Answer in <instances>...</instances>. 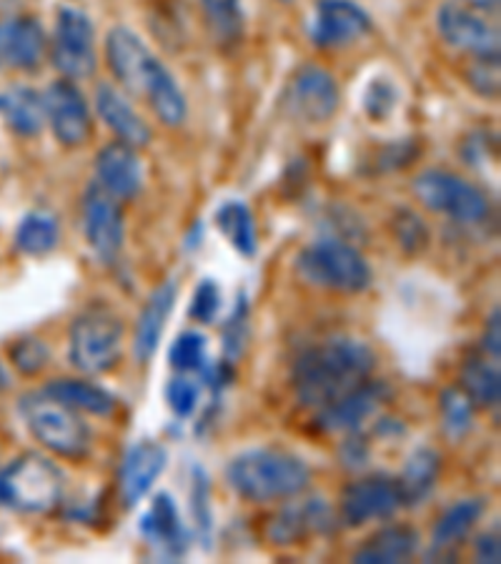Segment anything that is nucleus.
<instances>
[{"mask_svg": "<svg viewBox=\"0 0 501 564\" xmlns=\"http://www.w3.org/2000/svg\"><path fill=\"white\" fill-rule=\"evenodd\" d=\"M377 354L353 336H331L298 354L291 369L301 406L322 409L371 377Z\"/></svg>", "mask_w": 501, "mask_h": 564, "instance_id": "1", "label": "nucleus"}, {"mask_svg": "<svg viewBox=\"0 0 501 564\" xmlns=\"http://www.w3.org/2000/svg\"><path fill=\"white\" fill-rule=\"evenodd\" d=\"M106 58L108 68L113 70L126 94L143 98L163 126L176 129L186 121L188 108L184 90L178 88L176 78L171 76L166 66L149 51L139 33L126 29V25H116L113 31H108Z\"/></svg>", "mask_w": 501, "mask_h": 564, "instance_id": "2", "label": "nucleus"}, {"mask_svg": "<svg viewBox=\"0 0 501 564\" xmlns=\"http://www.w3.org/2000/svg\"><path fill=\"white\" fill-rule=\"evenodd\" d=\"M226 479L233 492L249 502H276L304 492L312 471L294 452L257 447L236 454L226 467Z\"/></svg>", "mask_w": 501, "mask_h": 564, "instance_id": "3", "label": "nucleus"}, {"mask_svg": "<svg viewBox=\"0 0 501 564\" xmlns=\"http://www.w3.org/2000/svg\"><path fill=\"white\" fill-rule=\"evenodd\" d=\"M66 479L43 454H23L0 471V505L18 512H53L63 502Z\"/></svg>", "mask_w": 501, "mask_h": 564, "instance_id": "4", "label": "nucleus"}, {"mask_svg": "<svg viewBox=\"0 0 501 564\" xmlns=\"http://www.w3.org/2000/svg\"><path fill=\"white\" fill-rule=\"evenodd\" d=\"M21 414L29 432L45 449L66 459H84L90 452L88 424L80 420L76 409L66 406L45 391H33L21 399Z\"/></svg>", "mask_w": 501, "mask_h": 564, "instance_id": "5", "label": "nucleus"}, {"mask_svg": "<svg viewBox=\"0 0 501 564\" xmlns=\"http://www.w3.org/2000/svg\"><path fill=\"white\" fill-rule=\"evenodd\" d=\"M298 276L316 289L359 294L371 284V269L361 253L339 239H322L296 257Z\"/></svg>", "mask_w": 501, "mask_h": 564, "instance_id": "6", "label": "nucleus"}, {"mask_svg": "<svg viewBox=\"0 0 501 564\" xmlns=\"http://www.w3.org/2000/svg\"><path fill=\"white\" fill-rule=\"evenodd\" d=\"M123 322L106 306H90L76 316L68 334L70 364L84 375H106L123 351Z\"/></svg>", "mask_w": 501, "mask_h": 564, "instance_id": "7", "label": "nucleus"}, {"mask_svg": "<svg viewBox=\"0 0 501 564\" xmlns=\"http://www.w3.org/2000/svg\"><path fill=\"white\" fill-rule=\"evenodd\" d=\"M414 194L429 212L444 214L459 224H481L489 216V198L481 188L457 174L429 169L414 178Z\"/></svg>", "mask_w": 501, "mask_h": 564, "instance_id": "8", "label": "nucleus"}, {"mask_svg": "<svg viewBox=\"0 0 501 564\" xmlns=\"http://www.w3.org/2000/svg\"><path fill=\"white\" fill-rule=\"evenodd\" d=\"M51 56L68 80L94 76L96 70V31L90 18L78 8H61L51 41Z\"/></svg>", "mask_w": 501, "mask_h": 564, "instance_id": "9", "label": "nucleus"}, {"mask_svg": "<svg viewBox=\"0 0 501 564\" xmlns=\"http://www.w3.org/2000/svg\"><path fill=\"white\" fill-rule=\"evenodd\" d=\"M80 224L90 251L104 263H113L126 239L121 202L100 184H90L80 204Z\"/></svg>", "mask_w": 501, "mask_h": 564, "instance_id": "10", "label": "nucleus"}, {"mask_svg": "<svg viewBox=\"0 0 501 564\" xmlns=\"http://www.w3.org/2000/svg\"><path fill=\"white\" fill-rule=\"evenodd\" d=\"M404 507L396 477L369 475L344 487L339 499V517L346 527H363L367 522L389 520Z\"/></svg>", "mask_w": 501, "mask_h": 564, "instance_id": "11", "label": "nucleus"}, {"mask_svg": "<svg viewBox=\"0 0 501 564\" xmlns=\"http://www.w3.org/2000/svg\"><path fill=\"white\" fill-rule=\"evenodd\" d=\"M45 121L51 123L53 135L66 149H80L94 133L90 111L84 94L68 78H61L43 90Z\"/></svg>", "mask_w": 501, "mask_h": 564, "instance_id": "12", "label": "nucleus"}, {"mask_svg": "<svg viewBox=\"0 0 501 564\" xmlns=\"http://www.w3.org/2000/svg\"><path fill=\"white\" fill-rule=\"evenodd\" d=\"M371 31V15L353 0H318L312 41L324 51H339Z\"/></svg>", "mask_w": 501, "mask_h": 564, "instance_id": "13", "label": "nucleus"}, {"mask_svg": "<svg viewBox=\"0 0 501 564\" xmlns=\"http://www.w3.org/2000/svg\"><path fill=\"white\" fill-rule=\"evenodd\" d=\"M436 29L442 39L471 58H497L499 56V31L469 8L446 3L436 13Z\"/></svg>", "mask_w": 501, "mask_h": 564, "instance_id": "14", "label": "nucleus"}, {"mask_svg": "<svg viewBox=\"0 0 501 564\" xmlns=\"http://www.w3.org/2000/svg\"><path fill=\"white\" fill-rule=\"evenodd\" d=\"M291 111L308 123H324L339 111L341 90L329 70L304 66L294 73L288 84Z\"/></svg>", "mask_w": 501, "mask_h": 564, "instance_id": "15", "label": "nucleus"}, {"mask_svg": "<svg viewBox=\"0 0 501 564\" xmlns=\"http://www.w3.org/2000/svg\"><path fill=\"white\" fill-rule=\"evenodd\" d=\"M166 447L153 440H141L129 447L121 462V471H118V489H121V502L126 509H133L151 492L161 471L166 469Z\"/></svg>", "mask_w": 501, "mask_h": 564, "instance_id": "16", "label": "nucleus"}, {"mask_svg": "<svg viewBox=\"0 0 501 564\" xmlns=\"http://www.w3.org/2000/svg\"><path fill=\"white\" fill-rule=\"evenodd\" d=\"M389 387L367 379L357 389L346 391L336 402L318 409L316 426L324 432H357L386 402Z\"/></svg>", "mask_w": 501, "mask_h": 564, "instance_id": "17", "label": "nucleus"}, {"mask_svg": "<svg viewBox=\"0 0 501 564\" xmlns=\"http://www.w3.org/2000/svg\"><path fill=\"white\" fill-rule=\"evenodd\" d=\"M45 31L31 15L0 21V70H35L45 56Z\"/></svg>", "mask_w": 501, "mask_h": 564, "instance_id": "18", "label": "nucleus"}, {"mask_svg": "<svg viewBox=\"0 0 501 564\" xmlns=\"http://www.w3.org/2000/svg\"><path fill=\"white\" fill-rule=\"evenodd\" d=\"M96 184L104 186L118 202H131L141 194L143 169L141 159L133 145L123 141H113L104 145L96 156Z\"/></svg>", "mask_w": 501, "mask_h": 564, "instance_id": "19", "label": "nucleus"}, {"mask_svg": "<svg viewBox=\"0 0 501 564\" xmlns=\"http://www.w3.org/2000/svg\"><path fill=\"white\" fill-rule=\"evenodd\" d=\"M334 530V512L322 497L288 502L269 524V536L276 544H298L312 534Z\"/></svg>", "mask_w": 501, "mask_h": 564, "instance_id": "20", "label": "nucleus"}, {"mask_svg": "<svg viewBox=\"0 0 501 564\" xmlns=\"http://www.w3.org/2000/svg\"><path fill=\"white\" fill-rule=\"evenodd\" d=\"M178 296V284L176 279L163 281L161 286L153 289V294L145 302L143 312L139 316V324H135V336H133V354L141 364H149L156 354L159 344L163 339V332H166V322L176 306Z\"/></svg>", "mask_w": 501, "mask_h": 564, "instance_id": "21", "label": "nucleus"}, {"mask_svg": "<svg viewBox=\"0 0 501 564\" xmlns=\"http://www.w3.org/2000/svg\"><path fill=\"white\" fill-rule=\"evenodd\" d=\"M141 534L168 557H181L186 552L188 532L181 522L176 499L168 492H159L151 499L149 512L141 520Z\"/></svg>", "mask_w": 501, "mask_h": 564, "instance_id": "22", "label": "nucleus"}, {"mask_svg": "<svg viewBox=\"0 0 501 564\" xmlns=\"http://www.w3.org/2000/svg\"><path fill=\"white\" fill-rule=\"evenodd\" d=\"M96 108L104 123L111 129L118 141L133 145L135 151L151 143V129L143 118L135 113V108L129 104L121 90L111 84L98 86L96 90Z\"/></svg>", "mask_w": 501, "mask_h": 564, "instance_id": "23", "label": "nucleus"}, {"mask_svg": "<svg viewBox=\"0 0 501 564\" xmlns=\"http://www.w3.org/2000/svg\"><path fill=\"white\" fill-rule=\"evenodd\" d=\"M422 536L409 524H389L373 532L361 547L353 552L357 564H399L412 560Z\"/></svg>", "mask_w": 501, "mask_h": 564, "instance_id": "24", "label": "nucleus"}, {"mask_svg": "<svg viewBox=\"0 0 501 564\" xmlns=\"http://www.w3.org/2000/svg\"><path fill=\"white\" fill-rule=\"evenodd\" d=\"M442 475V454L432 447H418L396 477L404 507H416L426 502L434 492L436 479Z\"/></svg>", "mask_w": 501, "mask_h": 564, "instance_id": "25", "label": "nucleus"}, {"mask_svg": "<svg viewBox=\"0 0 501 564\" xmlns=\"http://www.w3.org/2000/svg\"><path fill=\"white\" fill-rule=\"evenodd\" d=\"M0 118L18 135H39L45 126L43 94L25 86H13L0 94Z\"/></svg>", "mask_w": 501, "mask_h": 564, "instance_id": "26", "label": "nucleus"}, {"mask_svg": "<svg viewBox=\"0 0 501 564\" xmlns=\"http://www.w3.org/2000/svg\"><path fill=\"white\" fill-rule=\"evenodd\" d=\"M43 391L66 406L76 409V412L106 416L116 409V397L111 391L94 384V381L88 379H53Z\"/></svg>", "mask_w": 501, "mask_h": 564, "instance_id": "27", "label": "nucleus"}, {"mask_svg": "<svg viewBox=\"0 0 501 564\" xmlns=\"http://www.w3.org/2000/svg\"><path fill=\"white\" fill-rule=\"evenodd\" d=\"M459 389L471 399L473 406L491 409L501 399V375L494 359L471 357L459 371Z\"/></svg>", "mask_w": 501, "mask_h": 564, "instance_id": "28", "label": "nucleus"}, {"mask_svg": "<svg viewBox=\"0 0 501 564\" xmlns=\"http://www.w3.org/2000/svg\"><path fill=\"white\" fill-rule=\"evenodd\" d=\"M484 509H487V502L481 497H469V499H461L457 505H451L434 527L432 547L439 552L459 544L464 536L471 532V527L481 520Z\"/></svg>", "mask_w": 501, "mask_h": 564, "instance_id": "29", "label": "nucleus"}, {"mask_svg": "<svg viewBox=\"0 0 501 564\" xmlns=\"http://www.w3.org/2000/svg\"><path fill=\"white\" fill-rule=\"evenodd\" d=\"M61 226L58 218L48 212H31L15 231V247L25 257H45L58 247Z\"/></svg>", "mask_w": 501, "mask_h": 564, "instance_id": "30", "label": "nucleus"}, {"mask_svg": "<svg viewBox=\"0 0 501 564\" xmlns=\"http://www.w3.org/2000/svg\"><path fill=\"white\" fill-rule=\"evenodd\" d=\"M216 226L241 257L257 253V221H253L249 206L241 202H226L216 212Z\"/></svg>", "mask_w": 501, "mask_h": 564, "instance_id": "31", "label": "nucleus"}, {"mask_svg": "<svg viewBox=\"0 0 501 564\" xmlns=\"http://www.w3.org/2000/svg\"><path fill=\"white\" fill-rule=\"evenodd\" d=\"M206 25L216 43L233 45L243 35V11L241 0H200Z\"/></svg>", "mask_w": 501, "mask_h": 564, "instance_id": "32", "label": "nucleus"}, {"mask_svg": "<svg viewBox=\"0 0 501 564\" xmlns=\"http://www.w3.org/2000/svg\"><path fill=\"white\" fill-rule=\"evenodd\" d=\"M473 406L471 399L464 394L459 387H449L442 391V420H444V432L459 440V436L467 434L473 424Z\"/></svg>", "mask_w": 501, "mask_h": 564, "instance_id": "33", "label": "nucleus"}, {"mask_svg": "<svg viewBox=\"0 0 501 564\" xmlns=\"http://www.w3.org/2000/svg\"><path fill=\"white\" fill-rule=\"evenodd\" d=\"M171 367L181 371V375H190V371H200L206 367V336L198 332H184L176 336L168 351Z\"/></svg>", "mask_w": 501, "mask_h": 564, "instance_id": "34", "label": "nucleus"}, {"mask_svg": "<svg viewBox=\"0 0 501 564\" xmlns=\"http://www.w3.org/2000/svg\"><path fill=\"white\" fill-rule=\"evenodd\" d=\"M190 514H194L204 547H211L214 532V512H211V485H208L206 471L194 467V481H190Z\"/></svg>", "mask_w": 501, "mask_h": 564, "instance_id": "35", "label": "nucleus"}, {"mask_svg": "<svg viewBox=\"0 0 501 564\" xmlns=\"http://www.w3.org/2000/svg\"><path fill=\"white\" fill-rule=\"evenodd\" d=\"M166 402L171 412L186 420L198 409L200 402V384L190 377H173L166 387Z\"/></svg>", "mask_w": 501, "mask_h": 564, "instance_id": "36", "label": "nucleus"}, {"mask_svg": "<svg viewBox=\"0 0 501 564\" xmlns=\"http://www.w3.org/2000/svg\"><path fill=\"white\" fill-rule=\"evenodd\" d=\"M218 312H221V291H218L214 279H204L190 299L188 316L198 324H211Z\"/></svg>", "mask_w": 501, "mask_h": 564, "instance_id": "37", "label": "nucleus"}, {"mask_svg": "<svg viewBox=\"0 0 501 564\" xmlns=\"http://www.w3.org/2000/svg\"><path fill=\"white\" fill-rule=\"evenodd\" d=\"M11 359L18 371L33 377L48 364V347H45L41 339H21L15 341V347L11 349Z\"/></svg>", "mask_w": 501, "mask_h": 564, "instance_id": "38", "label": "nucleus"}, {"mask_svg": "<svg viewBox=\"0 0 501 564\" xmlns=\"http://www.w3.org/2000/svg\"><path fill=\"white\" fill-rule=\"evenodd\" d=\"M249 312H246V299L241 296L239 304H236V312L229 318V326H226V334H224V349H226V357L229 361H236L241 357V351L246 347V336H249Z\"/></svg>", "mask_w": 501, "mask_h": 564, "instance_id": "39", "label": "nucleus"}, {"mask_svg": "<svg viewBox=\"0 0 501 564\" xmlns=\"http://www.w3.org/2000/svg\"><path fill=\"white\" fill-rule=\"evenodd\" d=\"M394 231H396V239L401 247L406 251H422L426 247V239H429V234H426V226L422 224V218L412 212H401L394 221Z\"/></svg>", "mask_w": 501, "mask_h": 564, "instance_id": "40", "label": "nucleus"}, {"mask_svg": "<svg viewBox=\"0 0 501 564\" xmlns=\"http://www.w3.org/2000/svg\"><path fill=\"white\" fill-rule=\"evenodd\" d=\"M469 86L481 96L494 98L499 94V56L473 58L469 70Z\"/></svg>", "mask_w": 501, "mask_h": 564, "instance_id": "41", "label": "nucleus"}, {"mask_svg": "<svg viewBox=\"0 0 501 564\" xmlns=\"http://www.w3.org/2000/svg\"><path fill=\"white\" fill-rule=\"evenodd\" d=\"M363 106H367V113L371 118H386L396 106L394 86H391L384 78L371 80L367 88V101H363Z\"/></svg>", "mask_w": 501, "mask_h": 564, "instance_id": "42", "label": "nucleus"}, {"mask_svg": "<svg viewBox=\"0 0 501 564\" xmlns=\"http://www.w3.org/2000/svg\"><path fill=\"white\" fill-rule=\"evenodd\" d=\"M341 462H344V467H349V469L367 467V462H369V444H367V440H363V436L359 434V430L351 432L349 440L344 442V447H341Z\"/></svg>", "mask_w": 501, "mask_h": 564, "instance_id": "43", "label": "nucleus"}, {"mask_svg": "<svg viewBox=\"0 0 501 564\" xmlns=\"http://www.w3.org/2000/svg\"><path fill=\"white\" fill-rule=\"evenodd\" d=\"M414 145V141L409 143V141H399V143H391V145H386L384 151L379 153V163L381 166H384L386 171L391 169V171H396V169H404L409 161H412L418 151H414L412 149Z\"/></svg>", "mask_w": 501, "mask_h": 564, "instance_id": "44", "label": "nucleus"}, {"mask_svg": "<svg viewBox=\"0 0 501 564\" xmlns=\"http://www.w3.org/2000/svg\"><path fill=\"white\" fill-rule=\"evenodd\" d=\"M481 349H484L489 359L499 361V357H501V312H499V306L487 318V329H484V336H481Z\"/></svg>", "mask_w": 501, "mask_h": 564, "instance_id": "45", "label": "nucleus"}, {"mask_svg": "<svg viewBox=\"0 0 501 564\" xmlns=\"http://www.w3.org/2000/svg\"><path fill=\"white\" fill-rule=\"evenodd\" d=\"M477 560L484 564H499L501 562V544L499 532H487L477 540Z\"/></svg>", "mask_w": 501, "mask_h": 564, "instance_id": "46", "label": "nucleus"}, {"mask_svg": "<svg viewBox=\"0 0 501 564\" xmlns=\"http://www.w3.org/2000/svg\"><path fill=\"white\" fill-rule=\"evenodd\" d=\"M471 8H479V11H497L499 0H467Z\"/></svg>", "mask_w": 501, "mask_h": 564, "instance_id": "47", "label": "nucleus"}, {"mask_svg": "<svg viewBox=\"0 0 501 564\" xmlns=\"http://www.w3.org/2000/svg\"><path fill=\"white\" fill-rule=\"evenodd\" d=\"M8 387V375H6V369L0 367V391H3Z\"/></svg>", "mask_w": 501, "mask_h": 564, "instance_id": "48", "label": "nucleus"}, {"mask_svg": "<svg viewBox=\"0 0 501 564\" xmlns=\"http://www.w3.org/2000/svg\"><path fill=\"white\" fill-rule=\"evenodd\" d=\"M284 3H291V0H284Z\"/></svg>", "mask_w": 501, "mask_h": 564, "instance_id": "49", "label": "nucleus"}]
</instances>
